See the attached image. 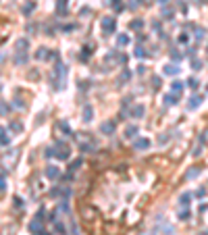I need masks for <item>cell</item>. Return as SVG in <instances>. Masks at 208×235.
I'll return each mask as SVG.
<instances>
[{"instance_id":"cell-1","label":"cell","mask_w":208,"mask_h":235,"mask_svg":"<svg viewBox=\"0 0 208 235\" xmlns=\"http://www.w3.org/2000/svg\"><path fill=\"white\" fill-rule=\"evenodd\" d=\"M54 156H58L60 160H67L69 156H71V152H69V148L63 144V141H58V146H56V152H52Z\"/></svg>"},{"instance_id":"cell-2","label":"cell","mask_w":208,"mask_h":235,"mask_svg":"<svg viewBox=\"0 0 208 235\" xmlns=\"http://www.w3.org/2000/svg\"><path fill=\"white\" fill-rule=\"evenodd\" d=\"M17 156H19V150H13V152H10V158H8V154H6V156L2 158V164H4L6 169H10V167L15 164V160H17Z\"/></svg>"},{"instance_id":"cell-3","label":"cell","mask_w":208,"mask_h":235,"mask_svg":"<svg viewBox=\"0 0 208 235\" xmlns=\"http://www.w3.org/2000/svg\"><path fill=\"white\" fill-rule=\"evenodd\" d=\"M115 25H117V23H115V19H113V17H106V19L102 21V27H104V31H106V36L115 31Z\"/></svg>"},{"instance_id":"cell-4","label":"cell","mask_w":208,"mask_h":235,"mask_svg":"<svg viewBox=\"0 0 208 235\" xmlns=\"http://www.w3.org/2000/svg\"><path fill=\"white\" fill-rule=\"evenodd\" d=\"M100 131L106 133V135H110V133L115 131V121H104V123L100 125Z\"/></svg>"},{"instance_id":"cell-5","label":"cell","mask_w":208,"mask_h":235,"mask_svg":"<svg viewBox=\"0 0 208 235\" xmlns=\"http://www.w3.org/2000/svg\"><path fill=\"white\" fill-rule=\"evenodd\" d=\"M46 177H48V179H58V177H60L58 167H46Z\"/></svg>"},{"instance_id":"cell-6","label":"cell","mask_w":208,"mask_h":235,"mask_svg":"<svg viewBox=\"0 0 208 235\" xmlns=\"http://www.w3.org/2000/svg\"><path fill=\"white\" fill-rule=\"evenodd\" d=\"M133 119H139V117H144V106L142 104H135L133 108H131V112H129Z\"/></svg>"},{"instance_id":"cell-7","label":"cell","mask_w":208,"mask_h":235,"mask_svg":"<svg viewBox=\"0 0 208 235\" xmlns=\"http://www.w3.org/2000/svg\"><path fill=\"white\" fill-rule=\"evenodd\" d=\"M52 54L48 52V48H38V52H36V58L38 60H46V58H50Z\"/></svg>"},{"instance_id":"cell-8","label":"cell","mask_w":208,"mask_h":235,"mask_svg":"<svg viewBox=\"0 0 208 235\" xmlns=\"http://www.w3.org/2000/svg\"><path fill=\"white\" fill-rule=\"evenodd\" d=\"M200 104H202V98H200V96H194V98H189V104H187V108H189V110H194V108H198Z\"/></svg>"},{"instance_id":"cell-9","label":"cell","mask_w":208,"mask_h":235,"mask_svg":"<svg viewBox=\"0 0 208 235\" xmlns=\"http://www.w3.org/2000/svg\"><path fill=\"white\" fill-rule=\"evenodd\" d=\"M29 48V42L25 40V38H21V40H17V52H25Z\"/></svg>"},{"instance_id":"cell-10","label":"cell","mask_w":208,"mask_h":235,"mask_svg":"<svg viewBox=\"0 0 208 235\" xmlns=\"http://www.w3.org/2000/svg\"><path fill=\"white\" fill-rule=\"evenodd\" d=\"M148 146H150V141L148 140H135L133 141V148H135V150H146Z\"/></svg>"},{"instance_id":"cell-11","label":"cell","mask_w":208,"mask_h":235,"mask_svg":"<svg viewBox=\"0 0 208 235\" xmlns=\"http://www.w3.org/2000/svg\"><path fill=\"white\" fill-rule=\"evenodd\" d=\"M171 90H173V94H175V96H179V94H181V90H183V83L175 79V81L171 83Z\"/></svg>"},{"instance_id":"cell-12","label":"cell","mask_w":208,"mask_h":235,"mask_svg":"<svg viewBox=\"0 0 208 235\" xmlns=\"http://www.w3.org/2000/svg\"><path fill=\"white\" fill-rule=\"evenodd\" d=\"M29 231H31V233H42V225H40L38 219H36L34 223H29Z\"/></svg>"},{"instance_id":"cell-13","label":"cell","mask_w":208,"mask_h":235,"mask_svg":"<svg viewBox=\"0 0 208 235\" xmlns=\"http://www.w3.org/2000/svg\"><path fill=\"white\" fill-rule=\"evenodd\" d=\"M92 119H94V110H92L89 106H85V110H83V121H85V123H89Z\"/></svg>"},{"instance_id":"cell-14","label":"cell","mask_w":208,"mask_h":235,"mask_svg":"<svg viewBox=\"0 0 208 235\" xmlns=\"http://www.w3.org/2000/svg\"><path fill=\"white\" fill-rule=\"evenodd\" d=\"M135 133H137V127L135 125H129L125 129V138H135Z\"/></svg>"},{"instance_id":"cell-15","label":"cell","mask_w":208,"mask_h":235,"mask_svg":"<svg viewBox=\"0 0 208 235\" xmlns=\"http://www.w3.org/2000/svg\"><path fill=\"white\" fill-rule=\"evenodd\" d=\"M179 100H177V96L175 94H168V96H165V104L166 106H173V104H177Z\"/></svg>"},{"instance_id":"cell-16","label":"cell","mask_w":208,"mask_h":235,"mask_svg":"<svg viewBox=\"0 0 208 235\" xmlns=\"http://www.w3.org/2000/svg\"><path fill=\"white\" fill-rule=\"evenodd\" d=\"M56 10H58V15H65V13H67V0H58Z\"/></svg>"},{"instance_id":"cell-17","label":"cell","mask_w":208,"mask_h":235,"mask_svg":"<svg viewBox=\"0 0 208 235\" xmlns=\"http://www.w3.org/2000/svg\"><path fill=\"white\" fill-rule=\"evenodd\" d=\"M8 129H10V131H15V133H21V129H23V125L15 121V123H8Z\"/></svg>"},{"instance_id":"cell-18","label":"cell","mask_w":208,"mask_h":235,"mask_svg":"<svg viewBox=\"0 0 208 235\" xmlns=\"http://www.w3.org/2000/svg\"><path fill=\"white\" fill-rule=\"evenodd\" d=\"M165 73H166V75H177V73H179V67H173V65H166V67H165Z\"/></svg>"},{"instance_id":"cell-19","label":"cell","mask_w":208,"mask_h":235,"mask_svg":"<svg viewBox=\"0 0 208 235\" xmlns=\"http://www.w3.org/2000/svg\"><path fill=\"white\" fill-rule=\"evenodd\" d=\"M15 62H17V65H25V62H27V54H25V52H19V56L15 58Z\"/></svg>"},{"instance_id":"cell-20","label":"cell","mask_w":208,"mask_h":235,"mask_svg":"<svg viewBox=\"0 0 208 235\" xmlns=\"http://www.w3.org/2000/svg\"><path fill=\"white\" fill-rule=\"evenodd\" d=\"M0 144H2V146H8V138H6V131H4L2 127H0Z\"/></svg>"},{"instance_id":"cell-21","label":"cell","mask_w":208,"mask_h":235,"mask_svg":"<svg viewBox=\"0 0 208 235\" xmlns=\"http://www.w3.org/2000/svg\"><path fill=\"white\" fill-rule=\"evenodd\" d=\"M117 44H119V46H127V44H129V36H119V38H117Z\"/></svg>"},{"instance_id":"cell-22","label":"cell","mask_w":208,"mask_h":235,"mask_svg":"<svg viewBox=\"0 0 208 235\" xmlns=\"http://www.w3.org/2000/svg\"><path fill=\"white\" fill-rule=\"evenodd\" d=\"M189 198H192L189 193H183V196L179 198V204H181V206H187V204H189Z\"/></svg>"},{"instance_id":"cell-23","label":"cell","mask_w":208,"mask_h":235,"mask_svg":"<svg viewBox=\"0 0 208 235\" xmlns=\"http://www.w3.org/2000/svg\"><path fill=\"white\" fill-rule=\"evenodd\" d=\"M139 27H144V21H139V19L131 21V29H139Z\"/></svg>"},{"instance_id":"cell-24","label":"cell","mask_w":208,"mask_h":235,"mask_svg":"<svg viewBox=\"0 0 208 235\" xmlns=\"http://www.w3.org/2000/svg\"><path fill=\"white\" fill-rule=\"evenodd\" d=\"M135 56H137V58H146V56H148V52H146L144 48H137V50H135Z\"/></svg>"},{"instance_id":"cell-25","label":"cell","mask_w":208,"mask_h":235,"mask_svg":"<svg viewBox=\"0 0 208 235\" xmlns=\"http://www.w3.org/2000/svg\"><path fill=\"white\" fill-rule=\"evenodd\" d=\"M185 83H187V88H192V90H196V88H198V79H192V77H189Z\"/></svg>"},{"instance_id":"cell-26","label":"cell","mask_w":208,"mask_h":235,"mask_svg":"<svg viewBox=\"0 0 208 235\" xmlns=\"http://www.w3.org/2000/svg\"><path fill=\"white\" fill-rule=\"evenodd\" d=\"M200 175V169H189L187 171V179H192V177H198Z\"/></svg>"},{"instance_id":"cell-27","label":"cell","mask_w":208,"mask_h":235,"mask_svg":"<svg viewBox=\"0 0 208 235\" xmlns=\"http://www.w3.org/2000/svg\"><path fill=\"white\" fill-rule=\"evenodd\" d=\"M0 115H8V104L0 100Z\"/></svg>"},{"instance_id":"cell-28","label":"cell","mask_w":208,"mask_h":235,"mask_svg":"<svg viewBox=\"0 0 208 235\" xmlns=\"http://www.w3.org/2000/svg\"><path fill=\"white\" fill-rule=\"evenodd\" d=\"M54 229H56V233L58 235H65V227H63L60 223H54Z\"/></svg>"},{"instance_id":"cell-29","label":"cell","mask_w":208,"mask_h":235,"mask_svg":"<svg viewBox=\"0 0 208 235\" xmlns=\"http://www.w3.org/2000/svg\"><path fill=\"white\" fill-rule=\"evenodd\" d=\"M129 77H131V73H129V71H127V69H125L123 73H121V77H119V81H127V79H129Z\"/></svg>"},{"instance_id":"cell-30","label":"cell","mask_w":208,"mask_h":235,"mask_svg":"<svg viewBox=\"0 0 208 235\" xmlns=\"http://www.w3.org/2000/svg\"><path fill=\"white\" fill-rule=\"evenodd\" d=\"M192 65H194V69H196V71H200V69H202V60H198V58H196Z\"/></svg>"},{"instance_id":"cell-31","label":"cell","mask_w":208,"mask_h":235,"mask_svg":"<svg viewBox=\"0 0 208 235\" xmlns=\"http://www.w3.org/2000/svg\"><path fill=\"white\" fill-rule=\"evenodd\" d=\"M171 58H175V60H179V58H181V52H177V50H173V52H171Z\"/></svg>"},{"instance_id":"cell-32","label":"cell","mask_w":208,"mask_h":235,"mask_svg":"<svg viewBox=\"0 0 208 235\" xmlns=\"http://www.w3.org/2000/svg\"><path fill=\"white\" fill-rule=\"evenodd\" d=\"M79 164H81V160H79V158H77V160H75V162H71V167H69V169H71V171H75V169H77V167H79Z\"/></svg>"},{"instance_id":"cell-33","label":"cell","mask_w":208,"mask_h":235,"mask_svg":"<svg viewBox=\"0 0 208 235\" xmlns=\"http://www.w3.org/2000/svg\"><path fill=\"white\" fill-rule=\"evenodd\" d=\"M6 187V181H4V175H0V191H4Z\"/></svg>"},{"instance_id":"cell-34","label":"cell","mask_w":208,"mask_h":235,"mask_svg":"<svg viewBox=\"0 0 208 235\" xmlns=\"http://www.w3.org/2000/svg\"><path fill=\"white\" fill-rule=\"evenodd\" d=\"M187 219H189V210H183L181 212V221H187Z\"/></svg>"},{"instance_id":"cell-35","label":"cell","mask_w":208,"mask_h":235,"mask_svg":"<svg viewBox=\"0 0 208 235\" xmlns=\"http://www.w3.org/2000/svg\"><path fill=\"white\" fill-rule=\"evenodd\" d=\"M31 8H34V4H27V6H23V13L27 15V13H31Z\"/></svg>"},{"instance_id":"cell-36","label":"cell","mask_w":208,"mask_h":235,"mask_svg":"<svg viewBox=\"0 0 208 235\" xmlns=\"http://www.w3.org/2000/svg\"><path fill=\"white\" fill-rule=\"evenodd\" d=\"M196 38L202 40V38H204V31H202V29H196Z\"/></svg>"},{"instance_id":"cell-37","label":"cell","mask_w":208,"mask_h":235,"mask_svg":"<svg viewBox=\"0 0 208 235\" xmlns=\"http://www.w3.org/2000/svg\"><path fill=\"white\" fill-rule=\"evenodd\" d=\"M137 73H139V75H144V73H146V67H144V65H139V67H137Z\"/></svg>"},{"instance_id":"cell-38","label":"cell","mask_w":208,"mask_h":235,"mask_svg":"<svg viewBox=\"0 0 208 235\" xmlns=\"http://www.w3.org/2000/svg\"><path fill=\"white\" fill-rule=\"evenodd\" d=\"M187 54L189 56H196V48H187Z\"/></svg>"},{"instance_id":"cell-39","label":"cell","mask_w":208,"mask_h":235,"mask_svg":"<svg viewBox=\"0 0 208 235\" xmlns=\"http://www.w3.org/2000/svg\"><path fill=\"white\" fill-rule=\"evenodd\" d=\"M158 2H160V4H166V2H168V0H158Z\"/></svg>"},{"instance_id":"cell-40","label":"cell","mask_w":208,"mask_h":235,"mask_svg":"<svg viewBox=\"0 0 208 235\" xmlns=\"http://www.w3.org/2000/svg\"><path fill=\"white\" fill-rule=\"evenodd\" d=\"M200 235H208V233H200Z\"/></svg>"},{"instance_id":"cell-41","label":"cell","mask_w":208,"mask_h":235,"mask_svg":"<svg viewBox=\"0 0 208 235\" xmlns=\"http://www.w3.org/2000/svg\"><path fill=\"white\" fill-rule=\"evenodd\" d=\"M42 233H44V231H42ZM44 235H48V233H44Z\"/></svg>"},{"instance_id":"cell-42","label":"cell","mask_w":208,"mask_h":235,"mask_svg":"<svg viewBox=\"0 0 208 235\" xmlns=\"http://www.w3.org/2000/svg\"><path fill=\"white\" fill-rule=\"evenodd\" d=\"M206 92H208V88H206Z\"/></svg>"}]
</instances>
